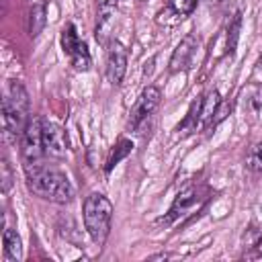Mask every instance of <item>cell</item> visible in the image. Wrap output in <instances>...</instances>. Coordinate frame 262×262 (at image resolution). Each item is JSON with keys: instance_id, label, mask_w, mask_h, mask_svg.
<instances>
[{"instance_id": "52a82bcc", "label": "cell", "mask_w": 262, "mask_h": 262, "mask_svg": "<svg viewBox=\"0 0 262 262\" xmlns=\"http://www.w3.org/2000/svg\"><path fill=\"white\" fill-rule=\"evenodd\" d=\"M160 98H162V90L158 86H147L141 90L139 98L135 100L131 113H129V129H139L141 123H145L149 119V115L158 108L160 104Z\"/></svg>"}, {"instance_id": "9c48e42d", "label": "cell", "mask_w": 262, "mask_h": 262, "mask_svg": "<svg viewBox=\"0 0 262 262\" xmlns=\"http://www.w3.org/2000/svg\"><path fill=\"white\" fill-rule=\"evenodd\" d=\"M43 147H45V156H51V158L66 156L70 141H68L66 131L57 123L43 121Z\"/></svg>"}, {"instance_id": "ac0fdd59", "label": "cell", "mask_w": 262, "mask_h": 262, "mask_svg": "<svg viewBox=\"0 0 262 262\" xmlns=\"http://www.w3.org/2000/svg\"><path fill=\"white\" fill-rule=\"evenodd\" d=\"M246 168L252 172H262V141L254 143L246 156Z\"/></svg>"}, {"instance_id": "9a60e30c", "label": "cell", "mask_w": 262, "mask_h": 262, "mask_svg": "<svg viewBox=\"0 0 262 262\" xmlns=\"http://www.w3.org/2000/svg\"><path fill=\"white\" fill-rule=\"evenodd\" d=\"M131 149H133V141H131V139H119V141H117V145H115V149L111 151V156H108V160H106L104 172H106V174H111V172H113V168H115L123 158H127V156L131 154Z\"/></svg>"}, {"instance_id": "d6986e66", "label": "cell", "mask_w": 262, "mask_h": 262, "mask_svg": "<svg viewBox=\"0 0 262 262\" xmlns=\"http://www.w3.org/2000/svg\"><path fill=\"white\" fill-rule=\"evenodd\" d=\"M194 6H196V0H170V4H168V8L178 16L190 14L194 10Z\"/></svg>"}, {"instance_id": "5bb4252c", "label": "cell", "mask_w": 262, "mask_h": 262, "mask_svg": "<svg viewBox=\"0 0 262 262\" xmlns=\"http://www.w3.org/2000/svg\"><path fill=\"white\" fill-rule=\"evenodd\" d=\"M45 23H47V4L45 2L33 4L31 10H29V35L33 39L39 37V33L43 31Z\"/></svg>"}, {"instance_id": "5b68a950", "label": "cell", "mask_w": 262, "mask_h": 262, "mask_svg": "<svg viewBox=\"0 0 262 262\" xmlns=\"http://www.w3.org/2000/svg\"><path fill=\"white\" fill-rule=\"evenodd\" d=\"M43 156H45V147H43V119L41 117H31L27 127H25V131H23V135H20L23 166L41 162Z\"/></svg>"}, {"instance_id": "30bf717a", "label": "cell", "mask_w": 262, "mask_h": 262, "mask_svg": "<svg viewBox=\"0 0 262 262\" xmlns=\"http://www.w3.org/2000/svg\"><path fill=\"white\" fill-rule=\"evenodd\" d=\"M194 49H196V37H194L192 33H188V35L176 45V49H174V53H172V57H170V63H168L170 74H176V72H180V70H186V68H188V61H190V57H192V53H194Z\"/></svg>"}, {"instance_id": "3957f363", "label": "cell", "mask_w": 262, "mask_h": 262, "mask_svg": "<svg viewBox=\"0 0 262 262\" xmlns=\"http://www.w3.org/2000/svg\"><path fill=\"white\" fill-rule=\"evenodd\" d=\"M84 215V227L94 244L102 246L111 231V219H113V203L102 192H90L82 207Z\"/></svg>"}, {"instance_id": "7a4b0ae2", "label": "cell", "mask_w": 262, "mask_h": 262, "mask_svg": "<svg viewBox=\"0 0 262 262\" xmlns=\"http://www.w3.org/2000/svg\"><path fill=\"white\" fill-rule=\"evenodd\" d=\"M29 119V94L20 82H10L2 98V127L6 139H20Z\"/></svg>"}, {"instance_id": "ba28073f", "label": "cell", "mask_w": 262, "mask_h": 262, "mask_svg": "<svg viewBox=\"0 0 262 262\" xmlns=\"http://www.w3.org/2000/svg\"><path fill=\"white\" fill-rule=\"evenodd\" d=\"M127 72V49L119 41L108 43L106 51V78L113 86H119Z\"/></svg>"}, {"instance_id": "277c9868", "label": "cell", "mask_w": 262, "mask_h": 262, "mask_svg": "<svg viewBox=\"0 0 262 262\" xmlns=\"http://www.w3.org/2000/svg\"><path fill=\"white\" fill-rule=\"evenodd\" d=\"M207 201H209L207 188H203V186H188V188H184V190L174 199V203H172V207L168 209V213H166L164 217H160V219L156 221V225L168 227V225H172V223H176V221H182L184 217L194 215Z\"/></svg>"}, {"instance_id": "4fadbf2b", "label": "cell", "mask_w": 262, "mask_h": 262, "mask_svg": "<svg viewBox=\"0 0 262 262\" xmlns=\"http://www.w3.org/2000/svg\"><path fill=\"white\" fill-rule=\"evenodd\" d=\"M2 244H4V256L8 260L18 262L23 258V246H20V237L12 227H4L2 231Z\"/></svg>"}, {"instance_id": "8992f818", "label": "cell", "mask_w": 262, "mask_h": 262, "mask_svg": "<svg viewBox=\"0 0 262 262\" xmlns=\"http://www.w3.org/2000/svg\"><path fill=\"white\" fill-rule=\"evenodd\" d=\"M61 49L63 53L70 57L74 70L78 72H86L92 66V57L88 51V45L78 37V29L74 23H68L61 29Z\"/></svg>"}, {"instance_id": "8fae6325", "label": "cell", "mask_w": 262, "mask_h": 262, "mask_svg": "<svg viewBox=\"0 0 262 262\" xmlns=\"http://www.w3.org/2000/svg\"><path fill=\"white\" fill-rule=\"evenodd\" d=\"M117 23V6L115 2H102L100 12H98V20H96V41L100 45H108V37L115 29Z\"/></svg>"}, {"instance_id": "2e32d148", "label": "cell", "mask_w": 262, "mask_h": 262, "mask_svg": "<svg viewBox=\"0 0 262 262\" xmlns=\"http://www.w3.org/2000/svg\"><path fill=\"white\" fill-rule=\"evenodd\" d=\"M201 104H203V96H199L196 100H192V102H190V106H188V113H186L184 121L178 125V131L188 133V131L196 129V125H199V121H201Z\"/></svg>"}, {"instance_id": "7402d4cb", "label": "cell", "mask_w": 262, "mask_h": 262, "mask_svg": "<svg viewBox=\"0 0 262 262\" xmlns=\"http://www.w3.org/2000/svg\"><path fill=\"white\" fill-rule=\"evenodd\" d=\"M252 256L254 258H260L262 256V237L256 242V246H254V252H252Z\"/></svg>"}, {"instance_id": "7c38bea8", "label": "cell", "mask_w": 262, "mask_h": 262, "mask_svg": "<svg viewBox=\"0 0 262 262\" xmlns=\"http://www.w3.org/2000/svg\"><path fill=\"white\" fill-rule=\"evenodd\" d=\"M221 102V96L217 90H209L205 96H203V104H201V125L205 129H211V123H213V117L217 113V106Z\"/></svg>"}, {"instance_id": "ffe728a7", "label": "cell", "mask_w": 262, "mask_h": 262, "mask_svg": "<svg viewBox=\"0 0 262 262\" xmlns=\"http://www.w3.org/2000/svg\"><path fill=\"white\" fill-rule=\"evenodd\" d=\"M0 180H2V192L6 194L8 190H10V186H12V170H10V164H8V160L6 158H2V162H0Z\"/></svg>"}, {"instance_id": "e0dca14e", "label": "cell", "mask_w": 262, "mask_h": 262, "mask_svg": "<svg viewBox=\"0 0 262 262\" xmlns=\"http://www.w3.org/2000/svg\"><path fill=\"white\" fill-rule=\"evenodd\" d=\"M239 29H242V12L237 10L229 23V29H227V41H225V53L233 55L235 47H237V39H239Z\"/></svg>"}, {"instance_id": "6da1fadb", "label": "cell", "mask_w": 262, "mask_h": 262, "mask_svg": "<svg viewBox=\"0 0 262 262\" xmlns=\"http://www.w3.org/2000/svg\"><path fill=\"white\" fill-rule=\"evenodd\" d=\"M23 168H25L27 186L35 196L57 205H68L74 199V186L63 172L49 168L41 162L27 164Z\"/></svg>"}, {"instance_id": "44dd1931", "label": "cell", "mask_w": 262, "mask_h": 262, "mask_svg": "<svg viewBox=\"0 0 262 262\" xmlns=\"http://www.w3.org/2000/svg\"><path fill=\"white\" fill-rule=\"evenodd\" d=\"M231 106H233V102H231V100H221V102H219V106H217V113H215V117H213L211 127H217L223 119H227V115L231 113Z\"/></svg>"}]
</instances>
